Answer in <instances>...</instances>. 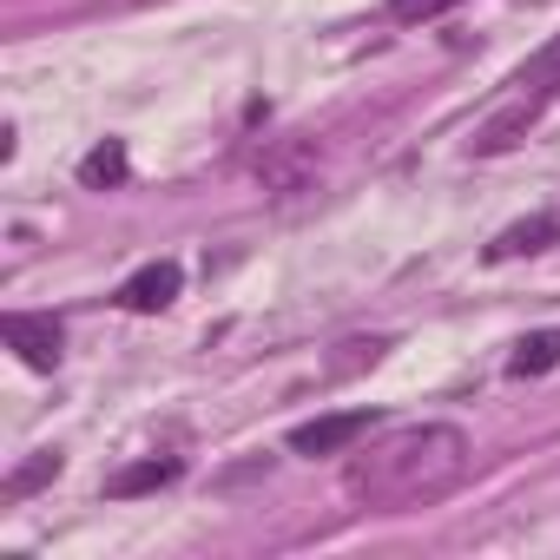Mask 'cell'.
I'll list each match as a JSON object with an SVG mask.
<instances>
[{
	"instance_id": "6da1fadb",
	"label": "cell",
	"mask_w": 560,
	"mask_h": 560,
	"mask_svg": "<svg viewBox=\"0 0 560 560\" xmlns=\"http://www.w3.org/2000/svg\"><path fill=\"white\" fill-rule=\"evenodd\" d=\"M468 468H475V448L455 422H409V429H389V435L350 448L343 488L363 508L402 514V508H429L448 488H462Z\"/></svg>"
},
{
	"instance_id": "7a4b0ae2",
	"label": "cell",
	"mask_w": 560,
	"mask_h": 560,
	"mask_svg": "<svg viewBox=\"0 0 560 560\" xmlns=\"http://www.w3.org/2000/svg\"><path fill=\"white\" fill-rule=\"evenodd\" d=\"M508 86H514V93H508V100L481 119V132L468 139V152H475V159H501V152H514V145L527 139V126L560 100V34H553V40H547V47H540L514 80H508Z\"/></svg>"
},
{
	"instance_id": "3957f363",
	"label": "cell",
	"mask_w": 560,
	"mask_h": 560,
	"mask_svg": "<svg viewBox=\"0 0 560 560\" xmlns=\"http://www.w3.org/2000/svg\"><path fill=\"white\" fill-rule=\"evenodd\" d=\"M383 416L376 409H343V416H317V422H298L291 429V448L298 455H350Z\"/></svg>"
},
{
	"instance_id": "277c9868",
	"label": "cell",
	"mask_w": 560,
	"mask_h": 560,
	"mask_svg": "<svg viewBox=\"0 0 560 560\" xmlns=\"http://www.w3.org/2000/svg\"><path fill=\"white\" fill-rule=\"evenodd\" d=\"M0 330H8V343H14V357H21L27 370H60V357H67V330H60V317L14 311Z\"/></svg>"
},
{
	"instance_id": "5b68a950",
	"label": "cell",
	"mask_w": 560,
	"mask_h": 560,
	"mask_svg": "<svg viewBox=\"0 0 560 560\" xmlns=\"http://www.w3.org/2000/svg\"><path fill=\"white\" fill-rule=\"evenodd\" d=\"M178 284H185V270H178L172 257H152V264H139L126 284H119V311L152 317V311H165V304L178 298Z\"/></svg>"
},
{
	"instance_id": "8992f818",
	"label": "cell",
	"mask_w": 560,
	"mask_h": 560,
	"mask_svg": "<svg viewBox=\"0 0 560 560\" xmlns=\"http://www.w3.org/2000/svg\"><path fill=\"white\" fill-rule=\"evenodd\" d=\"M547 244H560V211H540V218L508 224V231L488 244V264H508V257H527V250H547Z\"/></svg>"
},
{
	"instance_id": "52a82bcc",
	"label": "cell",
	"mask_w": 560,
	"mask_h": 560,
	"mask_svg": "<svg viewBox=\"0 0 560 560\" xmlns=\"http://www.w3.org/2000/svg\"><path fill=\"white\" fill-rule=\"evenodd\" d=\"M547 370H560V330H534V337H521L514 357H508V376H547Z\"/></svg>"
},
{
	"instance_id": "ba28073f",
	"label": "cell",
	"mask_w": 560,
	"mask_h": 560,
	"mask_svg": "<svg viewBox=\"0 0 560 560\" xmlns=\"http://www.w3.org/2000/svg\"><path fill=\"white\" fill-rule=\"evenodd\" d=\"M126 178V145L119 139H106V145H93L86 159H80V185L86 191H106V185H119Z\"/></svg>"
},
{
	"instance_id": "9c48e42d",
	"label": "cell",
	"mask_w": 560,
	"mask_h": 560,
	"mask_svg": "<svg viewBox=\"0 0 560 560\" xmlns=\"http://www.w3.org/2000/svg\"><path fill=\"white\" fill-rule=\"evenodd\" d=\"M178 468H185L178 455H165V462L152 455V462H139V468H126V475H113V481H106V494H145V488H165V481H178Z\"/></svg>"
},
{
	"instance_id": "30bf717a",
	"label": "cell",
	"mask_w": 560,
	"mask_h": 560,
	"mask_svg": "<svg viewBox=\"0 0 560 560\" xmlns=\"http://www.w3.org/2000/svg\"><path fill=\"white\" fill-rule=\"evenodd\" d=\"M54 475H60V455L47 448V455H34L27 468H14V475H8V488H0V494H8V501H27V494H34L40 481H54Z\"/></svg>"
},
{
	"instance_id": "8fae6325",
	"label": "cell",
	"mask_w": 560,
	"mask_h": 560,
	"mask_svg": "<svg viewBox=\"0 0 560 560\" xmlns=\"http://www.w3.org/2000/svg\"><path fill=\"white\" fill-rule=\"evenodd\" d=\"M448 8H462V0H389V21L396 27H422V21H442Z\"/></svg>"
}]
</instances>
